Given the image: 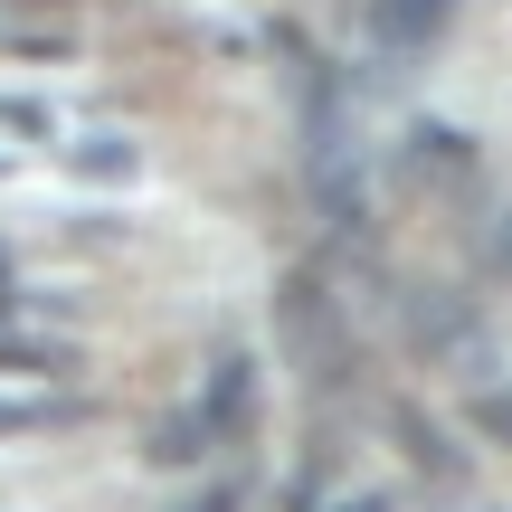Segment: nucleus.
I'll return each instance as SVG.
<instances>
[{
	"label": "nucleus",
	"instance_id": "f257e3e1",
	"mask_svg": "<svg viewBox=\"0 0 512 512\" xmlns=\"http://www.w3.org/2000/svg\"><path fill=\"white\" fill-rule=\"evenodd\" d=\"M275 332H285L294 370H304L313 389H342L351 361H361V342H351V313H342V294L323 285V266L285 275V294H275Z\"/></svg>",
	"mask_w": 512,
	"mask_h": 512
},
{
	"label": "nucleus",
	"instance_id": "f03ea898",
	"mask_svg": "<svg viewBox=\"0 0 512 512\" xmlns=\"http://www.w3.org/2000/svg\"><path fill=\"white\" fill-rule=\"evenodd\" d=\"M399 313H408V332H418L427 361H465V351H484L475 294H456V285H418V294H399Z\"/></svg>",
	"mask_w": 512,
	"mask_h": 512
},
{
	"label": "nucleus",
	"instance_id": "7ed1b4c3",
	"mask_svg": "<svg viewBox=\"0 0 512 512\" xmlns=\"http://www.w3.org/2000/svg\"><path fill=\"white\" fill-rule=\"evenodd\" d=\"M446 10H456V0H361V38L389 67H408V57H427L446 38Z\"/></svg>",
	"mask_w": 512,
	"mask_h": 512
},
{
	"label": "nucleus",
	"instance_id": "20e7f679",
	"mask_svg": "<svg viewBox=\"0 0 512 512\" xmlns=\"http://www.w3.org/2000/svg\"><path fill=\"white\" fill-rule=\"evenodd\" d=\"M200 418L219 427V446H228V437H238V427L256 418V361H247V351H228V361H219V380H209Z\"/></svg>",
	"mask_w": 512,
	"mask_h": 512
},
{
	"label": "nucleus",
	"instance_id": "39448f33",
	"mask_svg": "<svg viewBox=\"0 0 512 512\" xmlns=\"http://www.w3.org/2000/svg\"><path fill=\"white\" fill-rule=\"evenodd\" d=\"M143 456L152 465H200V456H219V427H209L200 408H162V427L143 437Z\"/></svg>",
	"mask_w": 512,
	"mask_h": 512
},
{
	"label": "nucleus",
	"instance_id": "423d86ee",
	"mask_svg": "<svg viewBox=\"0 0 512 512\" xmlns=\"http://www.w3.org/2000/svg\"><path fill=\"white\" fill-rule=\"evenodd\" d=\"M86 399H0V437H38V427H76Z\"/></svg>",
	"mask_w": 512,
	"mask_h": 512
},
{
	"label": "nucleus",
	"instance_id": "0eeeda50",
	"mask_svg": "<svg viewBox=\"0 0 512 512\" xmlns=\"http://www.w3.org/2000/svg\"><path fill=\"white\" fill-rule=\"evenodd\" d=\"M0 370H38V380H48V370H67V351L29 342V332H0Z\"/></svg>",
	"mask_w": 512,
	"mask_h": 512
},
{
	"label": "nucleus",
	"instance_id": "6e6552de",
	"mask_svg": "<svg viewBox=\"0 0 512 512\" xmlns=\"http://www.w3.org/2000/svg\"><path fill=\"white\" fill-rule=\"evenodd\" d=\"M76 171L86 181H133V143H76Z\"/></svg>",
	"mask_w": 512,
	"mask_h": 512
},
{
	"label": "nucleus",
	"instance_id": "1a4fd4ad",
	"mask_svg": "<svg viewBox=\"0 0 512 512\" xmlns=\"http://www.w3.org/2000/svg\"><path fill=\"white\" fill-rule=\"evenodd\" d=\"M0 133H19V143H38V133H48V105H29V95H0Z\"/></svg>",
	"mask_w": 512,
	"mask_h": 512
},
{
	"label": "nucleus",
	"instance_id": "9d476101",
	"mask_svg": "<svg viewBox=\"0 0 512 512\" xmlns=\"http://www.w3.org/2000/svg\"><path fill=\"white\" fill-rule=\"evenodd\" d=\"M181 512H238V494H190Z\"/></svg>",
	"mask_w": 512,
	"mask_h": 512
},
{
	"label": "nucleus",
	"instance_id": "9b49d317",
	"mask_svg": "<svg viewBox=\"0 0 512 512\" xmlns=\"http://www.w3.org/2000/svg\"><path fill=\"white\" fill-rule=\"evenodd\" d=\"M342 512H389V494H351V503H342Z\"/></svg>",
	"mask_w": 512,
	"mask_h": 512
},
{
	"label": "nucleus",
	"instance_id": "f8f14e48",
	"mask_svg": "<svg viewBox=\"0 0 512 512\" xmlns=\"http://www.w3.org/2000/svg\"><path fill=\"white\" fill-rule=\"evenodd\" d=\"M0 294H10V256H0Z\"/></svg>",
	"mask_w": 512,
	"mask_h": 512
}]
</instances>
